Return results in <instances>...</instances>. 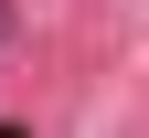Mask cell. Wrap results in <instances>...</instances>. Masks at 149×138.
<instances>
[{"mask_svg":"<svg viewBox=\"0 0 149 138\" xmlns=\"http://www.w3.org/2000/svg\"><path fill=\"white\" fill-rule=\"evenodd\" d=\"M0 43H11V0H0Z\"/></svg>","mask_w":149,"mask_h":138,"instance_id":"6da1fadb","label":"cell"}]
</instances>
